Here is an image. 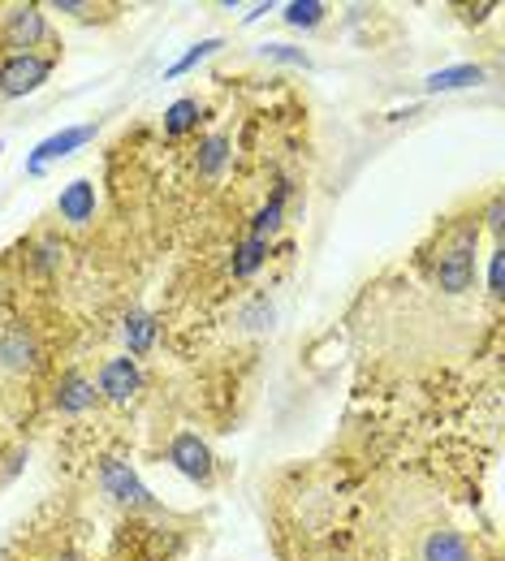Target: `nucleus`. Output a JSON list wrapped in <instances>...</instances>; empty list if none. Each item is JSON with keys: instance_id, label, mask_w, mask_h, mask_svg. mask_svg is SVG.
Wrapping results in <instances>:
<instances>
[{"instance_id": "11", "label": "nucleus", "mask_w": 505, "mask_h": 561, "mask_svg": "<svg viewBox=\"0 0 505 561\" xmlns=\"http://www.w3.org/2000/svg\"><path fill=\"white\" fill-rule=\"evenodd\" d=\"M0 358H4V367H13V371H31V367L39 363L31 333H26V329L4 333V337H0Z\"/></svg>"}, {"instance_id": "10", "label": "nucleus", "mask_w": 505, "mask_h": 561, "mask_svg": "<svg viewBox=\"0 0 505 561\" xmlns=\"http://www.w3.org/2000/svg\"><path fill=\"white\" fill-rule=\"evenodd\" d=\"M424 561H471V540L462 531H433L424 540Z\"/></svg>"}, {"instance_id": "19", "label": "nucleus", "mask_w": 505, "mask_h": 561, "mask_svg": "<svg viewBox=\"0 0 505 561\" xmlns=\"http://www.w3.org/2000/svg\"><path fill=\"white\" fill-rule=\"evenodd\" d=\"M217 48H220V39H204V44H195V48H191V53H186V57H182L177 66H169V73H164V78H177V73L195 70V66H199L204 57H213Z\"/></svg>"}, {"instance_id": "22", "label": "nucleus", "mask_w": 505, "mask_h": 561, "mask_svg": "<svg viewBox=\"0 0 505 561\" xmlns=\"http://www.w3.org/2000/svg\"><path fill=\"white\" fill-rule=\"evenodd\" d=\"M489 225H493V229H502V199H493V204H489Z\"/></svg>"}, {"instance_id": "17", "label": "nucleus", "mask_w": 505, "mask_h": 561, "mask_svg": "<svg viewBox=\"0 0 505 561\" xmlns=\"http://www.w3.org/2000/svg\"><path fill=\"white\" fill-rule=\"evenodd\" d=\"M324 13H329V4H320V0H294V4H286L289 26H315Z\"/></svg>"}, {"instance_id": "6", "label": "nucleus", "mask_w": 505, "mask_h": 561, "mask_svg": "<svg viewBox=\"0 0 505 561\" xmlns=\"http://www.w3.org/2000/svg\"><path fill=\"white\" fill-rule=\"evenodd\" d=\"M100 393L113 398V402H130L139 393V367H135V358H108L100 367Z\"/></svg>"}, {"instance_id": "4", "label": "nucleus", "mask_w": 505, "mask_h": 561, "mask_svg": "<svg viewBox=\"0 0 505 561\" xmlns=\"http://www.w3.org/2000/svg\"><path fill=\"white\" fill-rule=\"evenodd\" d=\"M169 462H173L186 480H195V484H208V480H213V454H208V445H204L195 432L173 436V445H169Z\"/></svg>"}, {"instance_id": "20", "label": "nucleus", "mask_w": 505, "mask_h": 561, "mask_svg": "<svg viewBox=\"0 0 505 561\" xmlns=\"http://www.w3.org/2000/svg\"><path fill=\"white\" fill-rule=\"evenodd\" d=\"M489 289H493V298H502V289H505V255L502 251H493V260H489Z\"/></svg>"}, {"instance_id": "15", "label": "nucleus", "mask_w": 505, "mask_h": 561, "mask_svg": "<svg viewBox=\"0 0 505 561\" xmlns=\"http://www.w3.org/2000/svg\"><path fill=\"white\" fill-rule=\"evenodd\" d=\"M195 122H199V100H177V104L164 113V135L177 139V135H186Z\"/></svg>"}, {"instance_id": "2", "label": "nucleus", "mask_w": 505, "mask_h": 561, "mask_svg": "<svg viewBox=\"0 0 505 561\" xmlns=\"http://www.w3.org/2000/svg\"><path fill=\"white\" fill-rule=\"evenodd\" d=\"M48 73H53V66H48L44 57L18 53V57H9V61L0 66V91H4V95H31V91H39V87L48 82Z\"/></svg>"}, {"instance_id": "14", "label": "nucleus", "mask_w": 505, "mask_h": 561, "mask_svg": "<svg viewBox=\"0 0 505 561\" xmlns=\"http://www.w3.org/2000/svg\"><path fill=\"white\" fill-rule=\"evenodd\" d=\"M264 251H268V242L251 233V238H246V242L233 251V277H251V273L264 264Z\"/></svg>"}, {"instance_id": "18", "label": "nucleus", "mask_w": 505, "mask_h": 561, "mask_svg": "<svg viewBox=\"0 0 505 561\" xmlns=\"http://www.w3.org/2000/svg\"><path fill=\"white\" fill-rule=\"evenodd\" d=\"M225 151H229V139H225V135H213V139L204 142V151H199V173H204V178H213L220 164H225Z\"/></svg>"}, {"instance_id": "9", "label": "nucleus", "mask_w": 505, "mask_h": 561, "mask_svg": "<svg viewBox=\"0 0 505 561\" xmlns=\"http://www.w3.org/2000/svg\"><path fill=\"white\" fill-rule=\"evenodd\" d=\"M57 208H61V216H66L70 225H87V220L95 216V186H91V182H70V186L61 191Z\"/></svg>"}, {"instance_id": "3", "label": "nucleus", "mask_w": 505, "mask_h": 561, "mask_svg": "<svg viewBox=\"0 0 505 561\" xmlns=\"http://www.w3.org/2000/svg\"><path fill=\"white\" fill-rule=\"evenodd\" d=\"M100 484H104L108 496H117L122 505H135V510H147V505H151V492H147L144 480L130 471V462H122V458H104Z\"/></svg>"}, {"instance_id": "13", "label": "nucleus", "mask_w": 505, "mask_h": 561, "mask_svg": "<svg viewBox=\"0 0 505 561\" xmlns=\"http://www.w3.org/2000/svg\"><path fill=\"white\" fill-rule=\"evenodd\" d=\"M151 342H156V320L147 311H130L126 316V346H130V354H147Z\"/></svg>"}, {"instance_id": "21", "label": "nucleus", "mask_w": 505, "mask_h": 561, "mask_svg": "<svg viewBox=\"0 0 505 561\" xmlns=\"http://www.w3.org/2000/svg\"><path fill=\"white\" fill-rule=\"evenodd\" d=\"M260 53H264V57H273V61H294V66H307V57H302L298 48H289V44H264Z\"/></svg>"}, {"instance_id": "8", "label": "nucleus", "mask_w": 505, "mask_h": 561, "mask_svg": "<svg viewBox=\"0 0 505 561\" xmlns=\"http://www.w3.org/2000/svg\"><path fill=\"white\" fill-rule=\"evenodd\" d=\"M91 402H95V385H91L82 371H66L61 385H57V411L78 415V411H87Z\"/></svg>"}, {"instance_id": "1", "label": "nucleus", "mask_w": 505, "mask_h": 561, "mask_svg": "<svg viewBox=\"0 0 505 561\" xmlns=\"http://www.w3.org/2000/svg\"><path fill=\"white\" fill-rule=\"evenodd\" d=\"M475 225H462L449 242H445V251H440V260H436V285L445 289V294H462V289H471V280H475Z\"/></svg>"}, {"instance_id": "12", "label": "nucleus", "mask_w": 505, "mask_h": 561, "mask_svg": "<svg viewBox=\"0 0 505 561\" xmlns=\"http://www.w3.org/2000/svg\"><path fill=\"white\" fill-rule=\"evenodd\" d=\"M475 82H484L480 66H454V70L428 73V91H458V87H475Z\"/></svg>"}, {"instance_id": "16", "label": "nucleus", "mask_w": 505, "mask_h": 561, "mask_svg": "<svg viewBox=\"0 0 505 561\" xmlns=\"http://www.w3.org/2000/svg\"><path fill=\"white\" fill-rule=\"evenodd\" d=\"M282 208H286V186H282V191L273 195V204H268V208H264L260 216H255V229H251V233L268 242V238H273V233L282 229Z\"/></svg>"}, {"instance_id": "7", "label": "nucleus", "mask_w": 505, "mask_h": 561, "mask_svg": "<svg viewBox=\"0 0 505 561\" xmlns=\"http://www.w3.org/2000/svg\"><path fill=\"white\" fill-rule=\"evenodd\" d=\"M95 135V126H70V130H61V135H53V139H44L35 147V156L26 160V169L31 173H44V164L48 160H61V156H70L73 147H82V142Z\"/></svg>"}, {"instance_id": "5", "label": "nucleus", "mask_w": 505, "mask_h": 561, "mask_svg": "<svg viewBox=\"0 0 505 561\" xmlns=\"http://www.w3.org/2000/svg\"><path fill=\"white\" fill-rule=\"evenodd\" d=\"M4 35L13 48H35L48 35V22L35 4H13V9H4Z\"/></svg>"}]
</instances>
